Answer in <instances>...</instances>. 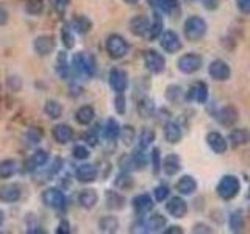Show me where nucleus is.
<instances>
[{"mask_svg": "<svg viewBox=\"0 0 250 234\" xmlns=\"http://www.w3.org/2000/svg\"><path fill=\"white\" fill-rule=\"evenodd\" d=\"M208 25L200 16H189L185 22V38L191 42H197L207 35Z\"/></svg>", "mask_w": 250, "mask_h": 234, "instance_id": "f257e3e1", "label": "nucleus"}, {"mask_svg": "<svg viewBox=\"0 0 250 234\" xmlns=\"http://www.w3.org/2000/svg\"><path fill=\"white\" fill-rule=\"evenodd\" d=\"M239 191H241V183L238 176L234 175H224L221 178V181L217 183V194L225 201L236 198Z\"/></svg>", "mask_w": 250, "mask_h": 234, "instance_id": "f03ea898", "label": "nucleus"}, {"mask_svg": "<svg viewBox=\"0 0 250 234\" xmlns=\"http://www.w3.org/2000/svg\"><path fill=\"white\" fill-rule=\"evenodd\" d=\"M72 66L74 70L80 75H86V77H94L97 72V62L96 58L92 55H84L83 52L77 53L74 59H72Z\"/></svg>", "mask_w": 250, "mask_h": 234, "instance_id": "7ed1b4c3", "label": "nucleus"}, {"mask_svg": "<svg viewBox=\"0 0 250 234\" xmlns=\"http://www.w3.org/2000/svg\"><path fill=\"white\" fill-rule=\"evenodd\" d=\"M106 52L113 59H121L128 53V44L121 35H109L106 39Z\"/></svg>", "mask_w": 250, "mask_h": 234, "instance_id": "20e7f679", "label": "nucleus"}, {"mask_svg": "<svg viewBox=\"0 0 250 234\" xmlns=\"http://www.w3.org/2000/svg\"><path fill=\"white\" fill-rule=\"evenodd\" d=\"M177 66H178L180 72L189 75V74H194V72H197V70H200V67L203 66V59L197 53H186L183 57L178 58Z\"/></svg>", "mask_w": 250, "mask_h": 234, "instance_id": "39448f33", "label": "nucleus"}, {"mask_svg": "<svg viewBox=\"0 0 250 234\" xmlns=\"http://www.w3.org/2000/svg\"><path fill=\"white\" fill-rule=\"evenodd\" d=\"M42 201L45 203V206H49L52 209L62 211L66 208V195L62 194L57 187H49L42 192Z\"/></svg>", "mask_w": 250, "mask_h": 234, "instance_id": "423d86ee", "label": "nucleus"}, {"mask_svg": "<svg viewBox=\"0 0 250 234\" xmlns=\"http://www.w3.org/2000/svg\"><path fill=\"white\" fill-rule=\"evenodd\" d=\"M160 44H161V49L167 53H177L182 50V47H183L182 39H180V36L172 30L163 31V35L160 36Z\"/></svg>", "mask_w": 250, "mask_h": 234, "instance_id": "0eeeda50", "label": "nucleus"}, {"mask_svg": "<svg viewBox=\"0 0 250 234\" xmlns=\"http://www.w3.org/2000/svg\"><path fill=\"white\" fill-rule=\"evenodd\" d=\"M144 62L146 67L150 70L152 74H161L164 69H166V59L161 53H158L156 50H147L144 55Z\"/></svg>", "mask_w": 250, "mask_h": 234, "instance_id": "6e6552de", "label": "nucleus"}, {"mask_svg": "<svg viewBox=\"0 0 250 234\" xmlns=\"http://www.w3.org/2000/svg\"><path fill=\"white\" fill-rule=\"evenodd\" d=\"M208 72H209V77L216 81H227L231 75L230 66L222 59L211 61V64L208 67Z\"/></svg>", "mask_w": 250, "mask_h": 234, "instance_id": "1a4fd4ad", "label": "nucleus"}, {"mask_svg": "<svg viewBox=\"0 0 250 234\" xmlns=\"http://www.w3.org/2000/svg\"><path fill=\"white\" fill-rule=\"evenodd\" d=\"M109 86H111L116 94H121L127 89L128 78H127V74H125V70L117 69V67L111 69V72H109Z\"/></svg>", "mask_w": 250, "mask_h": 234, "instance_id": "9d476101", "label": "nucleus"}, {"mask_svg": "<svg viewBox=\"0 0 250 234\" xmlns=\"http://www.w3.org/2000/svg\"><path fill=\"white\" fill-rule=\"evenodd\" d=\"M131 205H133V209H135V213L138 215H146L153 209L155 203H153L152 197L148 194H139V195H136L135 198H133Z\"/></svg>", "mask_w": 250, "mask_h": 234, "instance_id": "9b49d317", "label": "nucleus"}, {"mask_svg": "<svg viewBox=\"0 0 250 234\" xmlns=\"http://www.w3.org/2000/svg\"><path fill=\"white\" fill-rule=\"evenodd\" d=\"M166 211L174 218H183L188 214V203L182 197H170L166 203Z\"/></svg>", "mask_w": 250, "mask_h": 234, "instance_id": "f8f14e48", "label": "nucleus"}, {"mask_svg": "<svg viewBox=\"0 0 250 234\" xmlns=\"http://www.w3.org/2000/svg\"><path fill=\"white\" fill-rule=\"evenodd\" d=\"M75 176L80 183H92L96 181L99 176V169L94 164H82L78 166V169L75 170Z\"/></svg>", "mask_w": 250, "mask_h": 234, "instance_id": "ddd939ff", "label": "nucleus"}, {"mask_svg": "<svg viewBox=\"0 0 250 234\" xmlns=\"http://www.w3.org/2000/svg\"><path fill=\"white\" fill-rule=\"evenodd\" d=\"M207 144L209 145V148L213 150L216 155H224L229 148V144H227L225 137L217 131H211L207 135Z\"/></svg>", "mask_w": 250, "mask_h": 234, "instance_id": "4468645a", "label": "nucleus"}, {"mask_svg": "<svg viewBox=\"0 0 250 234\" xmlns=\"http://www.w3.org/2000/svg\"><path fill=\"white\" fill-rule=\"evenodd\" d=\"M188 100H192V101H197V103H207L208 100V86L203 83V81H199L192 84L189 91H188Z\"/></svg>", "mask_w": 250, "mask_h": 234, "instance_id": "2eb2a0df", "label": "nucleus"}, {"mask_svg": "<svg viewBox=\"0 0 250 234\" xmlns=\"http://www.w3.org/2000/svg\"><path fill=\"white\" fill-rule=\"evenodd\" d=\"M161 169L163 172L166 174L167 176H174L177 175L180 170H182V159H180L178 155H174L170 153L167 155L166 158H164V161L161 162Z\"/></svg>", "mask_w": 250, "mask_h": 234, "instance_id": "dca6fc26", "label": "nucleus"}, {"mask_svg": "<svg viewBox=\"0 0 250 234\" xmlns=\"http://www.w3.org/2000/svg\"><path fill=\"white\" fill-rule=\"evenodd\" d=\"M238 119H239L238 109L231 105L224 106L217 114V120L221 122L224 127H233V125L238 122Z\"/></svg>", "mask_w": 250, "mask_h": 234, "instance_id": "f3484780", "label": "nucleus"}, {"mask_svg": "<svg viewBox=\"0 0 250 234\" xmlns=\"http://www.w3.org/2000/svg\"><path fill=\"white\" fill-rule=\"evenodd\" d=\"M148 28H150V20L147 16H135L130 20V31L135 36H146V33H148Z\"/></svg>", "mask_w": 250, "mask_h": 234, "instance_id": "a211bd4d", "label": "nucleus"}, {"mask_svg": "<svg viewBox=\"0 0 250 234\" xmlns=\"http://www.w3.org/2000/svg\"><path fill=\"white\" fill-rule=\"evenodd\" d=\"M35 52L41 57H47L55 50V39L52 36H39L35 39Z\"/></svg>", "mask_w": 250, "mask_h": 234, "instance_id": "6ab92c4d", "label": "nucleus"}, {"mask_svg": "<svg viewBox=\"0 0 250 234\" xmlns=\"http://www.w3.org/2000/svg\"><path fill=\"white\" fill-rule=\"evenodd\" d=\"M52 135L58 144H67L74 137V130L66 123H60V125H57V127H53Z\"/></svg>", "mask_w": 250, "mask_h": 234, "instance_id": "aec40b11", "label": "nucleus"}, {"mask_svg": "<svg viewBox=\"0 0 250 234\" xmlns=\"http://www.w3.org/2000/svg\"><path fill=\"white\" fill-rule=\"evenodd\" d=\"M175 189L182 195H191L195 192V189H197V181H195L191 175H183L175 183Z\"/></svg>", "mask_w": 250, "mask_h": 234, "instance_id": "412c9836", "label": "nucleus"}, {"mask_svg": "<svg viewBox=\"0 0 250 234\" xmlns=\"http://www.w3.org/2000/svg\"><path fill=\"white\" fill-rule=\"evenodd\" d=\"M47 161H49V155L44 150H36L33 155H31V158L27 161V172H35L38 169L44 167Z\"/></svg>", "mask_w": 250, "mask_h": 234, "instance_id": "4be33fe9", "label": "nucleus"}, {"mask_svg": "<svg viewBox=\"0 0 250 234\" xmlns=\"http://www.w3.org/2000/svg\"><path fill=\"white\" fill-rule=\"evenodd\" d=\"M229 140L231 147H241L250 142V131L246 128H234L233 131H230L229 135Z\"/></svg>", "mask_w": 250, "mask_h": 234, "instance_id": "5701e85b", "label": "nucleus"}, {"mask_svg": "<svg viewBox=\"0 0 250 234\" xmlns=\"http://www.w3.org/2000/svg\"><path fill=\"white\" fill-rule=\"evenodd\" d=\"M183 133H182V128H180V125L175 123V122H166L164 125V139L167 140L169 144H177L180 139H182Z\"/></svg>", "mask_w": 250, "mask_h": 234, "instance_id": "b1692460", "label": "nucleus"}, {"mask_svg": "<svg viewBox=\"0 0 250 234\" xmlns=\"http://www.w3.org/2000/svg\"><path fill=\"white\" fill-rule=\"evenodd\" d=\"M21 198V189L16 184H5L0 187V201L13 203Z\"/></svg>", "mask_w": 250, "mask_h": 234, "instance_id": "393cba45", "label": "nucleus"}, {"mask_svg": "<svg viewBox=\"0 0 250 234\" xmlns=\"http://www.w3.org/2000/svg\"><path fill=\"white\" fill-rule=\"evenodd\" d=\"M99 201V194L94 189H84L78 195V203L84 209H92Z\"/></svg>", "mask_w": 250, "mask_h": 234, "instance_id": "a878e982", "label": "nucleus"}, {"mask_svg": "<svg viewBox=\"0 0 250 234\" xmlns=\"http://www.w3.org/2000/svg\"><path fill=\"white\" fill-rule=\"evenodd\" d=\"M146 225H147V233H158V231H163V228H166L167 220L163 214L156 213L147 218Z\"/></svg>", "mask_w": 250, "mask_h": 234, "instance_id": "bb28decb", "label": "nucleus"}, {"mask_svg": "<svg viewBox=\"0 0 250 234\" xmlns=\"http://www.w3.org/2000/svg\"><path fill=\"white\" fill-rule=\"evenodd\" d=\"M163 18L158 14V13H153V19L150 22V28H148V39L150 41H155V39H158L161 35H163Z\"/></svg>", "mask_w": 250, "mask_h": 234, "instance_id": "cd10ccee", "label": "nucleus"}, {"mask_svg": "<svg viewBox=\"0 0 250 234\" xmlns=\"http://www.w3.org/2000/svg\"><path fill=\"white\" fill-rule=\"evenodd\" d=\"M70 27L78 35H86L92 27V22L86 18V16H77V18L70 22Z\"/></svg>", "mask_w": 250, "mask_h": 234, "instance_id": "c85d7f7f", "label": "nucleus"}, {"mask_svg": "<svg viewBox=\"0 0 250 234\" xmlns=\"http://www.w3.org/2000/svg\"><path fill=\"white\" fill-rule=\"evenodd\" d=\"M106 206L109 209H114V211L124 209V206H125L124 195H121L116 191H106Z\"/></svg>", "mask_w": 250, "mask_h": 234, "instance_id": "c756f323", "label": "nucleus"}, {"mask_svg": "<svg viewBox=\"0 0 250 234\" xmlns=\"http://www.w3.org/2000/svg\"><path fill=\"white\" fill-rule=\"evenodd\" d=\"M94 117H96V111H94V108L89 106V105L82 106V108L77 111V114H75L77 122H78V123H82V125H89V123L94 120Z\"/></svg>", "mask_w": 250, "mask_h": 234, "instance_id": "7c9ffc66", "label": "nucleus"}, {"mask_svg": "<svg viewBox=\"0 0 250 234\" xmlns=\"http://www.w3.org/2000/svg\"><path fill=\"white\" fill-rule=\"evenodd\" d=\"M121 135V125L117 123V120L114 119H108L105 123V128H104V136L108 140H116Z\"/></svg>", "mask_w": 250, "mask_h": 234, "instance_id": "2f4dec72", "label": "nucleus"}, {"mask_svg": "<svg viewBox=\"0 0 250 234\" xmlns=\"http://www.w3.org/2000/svg\"><path fill=\"white\" fill-rule=\"evenodd\" d=\"M138 113H139L141 117H143V119H148V117H152L153 113H155L153 101L150 98H147V97H143L138 101Z\"/></svg>", "mask_w": 250, "mask_h": 234, "instance_id": "473e14b6", "label": "nucleus"}, {"mask_svg": "<svg viewBox=\"0 0 250 234\" xmlns=\"http://www.w3.org/2000/svg\"><path fill=\"white\" fill-rule=\"evenodd\" d=\"M152 6H155L156 10H160L166 14H172L178 8V0H150Z\"/></svg>", "mask_w": 250, "mask_h": 234, "instance_id": "72a5a7b5", "label": "nucleus"}, {"mask_svg": "<svg viewBox=\"0 0 250 234\" xmlns=\"http://www.w3.org/2000/svg\"><path fill=\"white\" fill-rule=\"evenodd\" d=\"M244 228V213L242 209H236L230 214V230L233 233H239Z\"/></svg>", "mask_w": 250, "mask_h": 234, "instance_id": "f704fd0d", "label": "nucleus"}, {"mask_svg": "<svg viewBox=\"0 0 250 234\" xmlns=\"http://www.w3.org/2000/svg\"><path fill=\"white\" fill-rule=\"evenodd\" d=\"M99 228L104 233H116L119 228V222L114 215H106L99 220Z\"/></svg>", "mask_w": 250, "mask_h": 234, "instance_id": "c9c22d12", "label": "nucleus"}, {"mask_svg": "<svg viewBox=\"0 0 250 234\" xmlns=\"http://www.w3.org/2000/svg\"><path fill=\"white\" fill-rule=\"evenodd\" d=\"M18 170V164L13 159H5L0 162V179H6L16 174Z\"/></svg>", "mask_w": 250, "mask_h": 234, "instance_id": "e433bc0d", "label": "nucleus"}, {"mask_svg": "<svg viewBox=\"0 0 250 234\" xmlns=\"http://www.w3.org/2000/svg\"><path fill=\"white\" fill-rule=\"evenodd\" d=\"M61 41H62V45L66 47V49H72L75 45V38H74V30L70 25H62L61 28Z\"/></svg>", "mask_w": 250, "mask_h": 234, "instance_id": "4c0bfd02", "label": "nucleus"}, {"mask_svg": "<svg viewBox=\"0 0 250 234\" xmlns=\"http://www.w3.org/2000/svg\"><path fill=\"white\" fill-rule=\"evenodd\" d=\"M45 114L52 117V119H60L61 114H62V106L58 103L57 100H49L45 103Z\"/></svg>", "mask_w": 250, "mask_h": 234, "instance_id": "58836bf2", "label": "nucleus"}, {"mask_svg": "<svg viewBox=\"0 0 250 234\" xmlns=\"http://www.w3.org/2000/svg\"><path fill=\"white\" fill-rule=\"evenodd\" d=\"M153 140H155V133L150 128H144L139 135V148L141 150H146Z\"/></svg>", "mask_w": 250, "mask_h": 234, "instance_id": "ea45409f", "label": "nucleus"}, {"mask_svg": "<svg viewBox=\"0 0 250 234\" xmlns=\"http://www.w3.org/2000/svg\"><path fill=\"white\" fill-rule=\"evenodd\" d=\"M130 159H131V169H138V170L144 169L146 162H147L146 155L143 153V150H141V148H139L138 152H135V153L130 156Z\"/></svg>", "mask_w": 250, "mask_h": 234, "instance_id": "a19ab883", "label": "nucleus"}, {"mask_svg": "<svg viewBox=\"0 0 250 234\" xmlns=\"http://www.w3.org/2000/svg\"><path fill=\"white\" fill-rule=\"evenodd\" d=\"M57 72L61 78H66L67 75V55L66 52H60L57 58Z\"/></svg>", "mask_w": 250, "mask_h": 234, "instance_id": "79ce46f5", "label": "nucleus"}, {"mask_svg": "<svg viewBox=\"0 0 250 234\" xmlns=\"http://www.w3.org/2000/svg\"><path fill=\"white\" fill-rule=\"evenodd\" d=\"M135 128L133 127H130V125H125V127H122L121 128V137H122V140H124V144L125 145H131L133 144V140H135Z\"/></svg>", "mask_w": 250, "mask_h": 234, "instance_id": "37998d69", "label": "nucleus"}, {"mask_svg": "<svg viewBox=\"0 0 250 234\" xmlns=\"http://www.w3.org/2000/svg\"><path fill=\"white\" fill-rule=\"evenodd\" d=\"M114 184L116 187H119V189H130V187H133V184H135V181H133V178L128 174H122L117 176Z\"/></svg>", "mask_w": 250, "mask_h": 234, "instance_id": "c03bdc74", "label": "nucleus"}, {"mask_svg": "<svg viewBox=\"0 0 250 234\" xmlns=\"http://www.w3.org/2000/svg\"><path fill=\"white\" fill-rule=\"evenodd\" d=\"M25 137H27V144H28V145H36V144L39 142V140H41L42 133H39L36 128H30V130L27 131Z\"/></svg>", "mask_w": 250, "mask_h": 234, "instance_id": "a18cd8bd", "label": "nucleus"}, {"mask_svg": "<svg viewBox=\"0 0 250 234\" xmlns=\"http://www.w3.org/2000/svg\"><path fill=\"white\" fill-rule=\"evenodd\" d=\"M72 155L75 159H88L89 158V150L84 145H75L72 148Z\"/></svg>", "mask_w": 250, "mask_h": 234, "instance_id": "49530a36", "label": "nucleus"}, {"mask_svg": "<svg viewBox=\"0 0 250 234\" xmlns=\"http://www.w3.org/2000/svg\"><path fill=\"white\" fill-rule=\"evenodd\" d=\"M169 194H170V191L167 186H158V187H155V191H153L156 201H164L169 197Z\"/></svg>", "mask_w": 250, "mask_h": 234, "instance_id": "de8ad7c7", "label": "nucleus"}, {"mask_svg": "<svg viewBox=\"0 0 250 234\" xmlns=\"http://www.w3.org/2000/svg\"><path fill=\"white\" fill-rule=\"evenodd\" d=\"M152 169H153V174H158V172L161 170L160 148H153V150H152Z\"/></svg>", "mask_w": 250, "mask_h": 234, "instance_id": "09e8293b", "label": "nucleus"}, {"mask_svg": "<svg viewBox=\"0 0 250 234\" xmlns=\"http://www.w3.org/2000/svg\"><path fill=\"white\" fill-rule=\"evenodd\" d=\"M125 108H127V105H125V97H124V92H121V94H117L114 98V109L117 114H125Z\"/></svg>", "mask_w": 250, "mask_h": 234, "instance_id": "8fccbe9b", "label": "nucleus"}, {"mask_svg": "<svg viewBox=\"0 0 250 234\" xmlns=\"http://www.w3.org/2000/svg\"><path fill=\"white\" fill-rule=\"evenodd\" d=\"M166 97L170 101H178V98L182 97V89H180L178 86H169L167 92H166Z\"/></svg>", "mask_w": 250, "mask_h": 234, "instance_id": "3c124183", "label": "nucleus"}, {"mask_svg": "<svg viewBox=\"0 0 250 234\" xmlns=\"http://www.w3.org/2000/svg\"><path fill=\"white\" fill-rule=\"evenodd\" d=\"M52 2H53V8H55V10H57L61 14V13L66 11V8H67L70 0H52Z\"/></svg>", "mask_w": 250, "mask_h": 234, "instance_id": "603ef678", "label": "nucleus"}, {"mask_svg": "<svg viewBox=\"0 0 250 234\" xmlns=\"http://www.w3.org/2000/svg\"><path fill=\"white\" fill-rule=\"evenodd\" d=\"M236 5L242 14H250V0H236Z\"/></svg>", "mask_w": 250, "mask_h": 234, "instance_id": "864d4df0", "label": "nucleus"}, {"mask_svg": "<svg viewBox=\"0 0 250 234\" xmlns=\"http://www.w3.org/2000/svg\"><path fill=\"white\" fill-rule=\"evenodd\" d=\"M86 142H88L91 147L97 145L99 144V136H97V130H92L86 135Z\"/></svg>", "mask_w": 250, "mask_h": 234, "instance_id": "5fc2aeb1", "label": "nucleus"}, {"mask_svg": "<svg viewBox=\"0 0 250 234\" xmlns=\"http://www.w3.org/2000/svg\"><path fill=\"white\" fill-rule=\"evenodd\" d=\"M69 231H70V230H69V222H67V220H61V222H60V225H58L57 233L64 234V233H69Z\"/></svg>", "mask_w": 250, "mask_h": 234, "instance_id": "6e6d98bb", "label": "nucleus"}, {"mask_svg": "<svg viewBox=\"0 0 250 234\" xmlns=\"http://www.w3.org/2000/svg\"><path fill=\"white\" fill-rule=\"evenodd\" d=\"M192 233H213V230H209L207 225L199 223V225H195V226H194Z\"/></svg>", "mask_w": 250, "mask_h": 234, "instance_id": "4d7b16f0", "label": "nucleus"}, {"mask_svg": "<svg viewBox=\"0 0 250 234\" xmlns=\"http://www.w3.org/2000/svg\"><path fill=\"white\" fill-rule=\"evenodd\" d=\"M164 233H166V234H182L183 230L180 228V226H177V225H172V226H169L167 230H164Z\"/></svg>", "mask_w": 250, "mask_h": 234, "instance_id": "13d9d810", "label": "nucleus"}, {"mask_svg": "<svg viewBox=\"0 0 250 234\" xmlns=\"http://www.w3.org/2000/svg\"><path fill=\"white\" fill-rule=\"evenodd\" d=\"M6 20H8V11L5 10L2 5H0V25L6 23Z\"/></svg>", "mask_w": 250, "mask_h": 234, "instance_id": "bf43d9fd", "label": "nucleus"}, {"mask_svg": "<svg viewBox=\"0 0 250 234\" xmlns=\"http://www.w3.org/2000/svg\"><path fill=\"white\" fill-rule=\"evenodd\" d=\"M124 2H125V3H128V5H136V3L139 2V0H124Z\"/></svg>", "mask_w": 250, "mask_h": 234, "instance_id": "052dcab7", "label": "nucleus"}, {"mask_svg": "<svg viewBox=\"0 0 250 234\" xmlns=\"http://www.w3.org/2000/svg\"><path fill=\"white\" fill-rule=\"evenodd\" d=\"M2 223H3V213L0 211V226H2Z\"/></svg>", "mask_w": 250, "mask_h": 234, "instance_id": "680f3d73", "label": "nucleus"}, {"mask_svg": "<svg viewBox=\"0 0 250 234\" xmlns=\"http://www.w3.org/2000/svg\"><path fill=\"white\" fill-rule=\"evenodd\" d=\"M247 198L250 200V187H249V191H247Z\"/></svg>", "mask_w": 250, "mask_h": 234, "instance_id": "e2e57ef3", "label": "nucleus"}]
</instances>
